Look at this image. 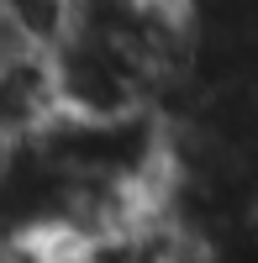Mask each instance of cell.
Instances as JSON below:
<instances>
[{
	"label": "cell",
	"mask_w": 258,
	"mask_h": 263,
	"mask_svg": "<svg viewBox=\"0 0 258 263\" xmlns=\"http://www.w3.org/2000/svg\"><path fill=\"white\" fill-rule=\"evenodd\" d=\"M11 142H16L11 132H0V168H6V158H11Z\"/></svg>",
	"instance_id": "6da1fadb"
}]
</instances>
